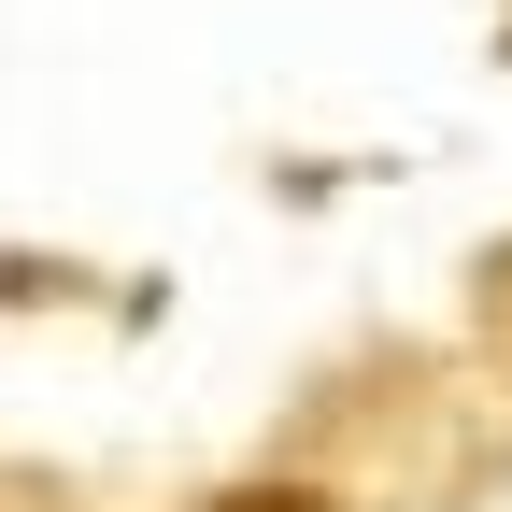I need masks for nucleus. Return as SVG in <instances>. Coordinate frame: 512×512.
<instances>
[{
    "instance_id": "nucleus-1",
    "label": "nucleus",
    "mask_w": 512,
    "mask_h": 512,
    "mask_svg": "<svg viewBox=\"0 0 512 512\" xmlns=\"http://www.w3.org/2000/svg\"><path fill=\"white\" fill-rule=\"evenodd\" d=\"M214 512H328V498H285V484H271V498H214Z\"/></svg>"
}]
</instances>
